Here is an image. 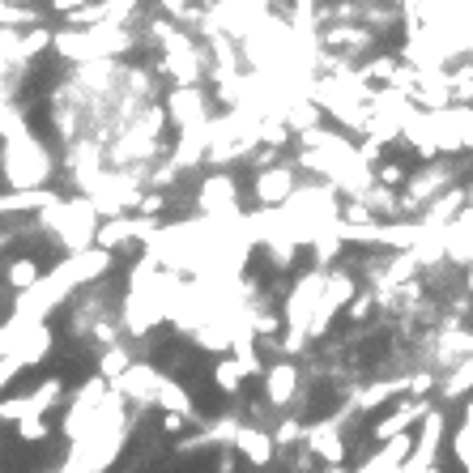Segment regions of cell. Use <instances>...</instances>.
Segmentation results:
<instances>
[{
	"mask_svg": "<svg viewBox=\"0 0 473 473\" xmlns=\"http://www.w3.org/2000/svg\"><path fill=\"white\" fill-rule=\"evenodd\" d=\"M355 278L346 273V269H332L329 278H324V290H320V303H316V316H311L308 324V337H324L329 332V324L346 311V303L355 299Z\"/></svg>",
	"mask_w": 473,
	"mask_h": 473,
	"instance_id": "5",
	"label": "cell"
},
{
	"mask_svg": "<svg viewBox=\"0 0 473 473\" xmlns=\"http://www.w3.org/2000/svg\"><path fill=\"white\" fill-rule=\"evenodd\" d=\"M299 435H303V426H299V423H282V426H278V435H273V439H282V444H294Z\"/></svg>",
	"mask_w": 473,
	"mask_h": 473,
	"instance_id": "26",
	"label": "cell"
},
{
	"mask_svg": "<svg viewBox=\"0 0 473 473\" xmlns=\"http://www.w3.org/2000/svg\"><path fill=\"white\" fill-rule=\"evenodd\" d=\"M43 278V269H39V261H30V256H18V261L4 264V282H9V290H30V286Z\"/></svg>",
	"mask_w": 473,
	"mask_h": 473,
	"instance_id": "16",
	"label": "cell"
},
{
	"mask_svg": "<svg viewBox=\"0 0 473 473\" xmlns=\"http://www.w3.org/2000/svg\"><path fill=\"white\" fill-rule=\"evenodd\" d=\"M405 384H409V379H384V384H371V388H367V393L355 401V409H376L379 401H393Z\"/></svg>",
	"mask_w": 473,
	"mask_h": 473,
	"instance_id": "19",
	"label": "cell"
},
{
	"mask_svg": "<svg viewBox=\"0 0 473 473\" xmlns=\"http://www.w3.org/2000/svg\"><path fill=\"white\" fill-rule=\"evenodd\" d=\"M213 384H217V393H226V397H235L239 388H243V371L235 367V358H222V362L213 367Z\"/></svg>",
	"mask_w": 473,
	"mask_h": 473,
	"instance_id": "20",
	"label": "cell"
},
{
	"mask_svg": "<svg viewBox=\"0 0 473 473\" xmlns=\"http://www.w3.org/2000/svg\"><path fill=\"white\" fill-rule=\"evenodd\" d=\"M51 171H56V163H51L48 145L39 141L30 128L18 133V137H4V149H0V175L9 179V188L13 192L43 188V184L51 179Z\"/></svg>",
	"mask_w": 473,
	"mask_h": 473,
	"instance_id": "3",
	"label": "cell"
},
{
	"mask_svg": "<svg viewBox=\"0 0 473 473\" xmlns=\"http://www.w3.org/2000/svg\"><path fill=\"white\" fill-rule=\"evenodd\" d=\"M128 367H133V355H128V346H124V341L107 346V350L98 355V379H107V384H111V379H119Z\"/></svg>",
	"mask_w": 473,
	"mask_h": 473,
	"instance_id": "17",
	"label": "cell"
},
{
	"mask_svg": "<svg viewBox=\"0 0 473 473\" xmlns=\"http://www.w3.org/2000/svg\"><path fill=\"white\" fill-rule=\"evenodd\" d=\"M196 210L205 222H217V226H239L243 217V205H239V184L231 171H210L201 184H196Z\"/></svg>",
	"mask_w": 473,
	"mask_h": 473,
	"instance_id": "4",
	"label": "cell"
},
{
	"mask_svg": "<svg viewBox=\"0 0 473 473\" xmlns=\"http://www.w3.org/2000/svg\"><path fill=\"white\" fill-rule=\"evenodd\" d=\"M329 473H346V469H341V465H329Z\"/></svg>",
	"mask_w": 473,
	"mask_h": 473,
	"instance_id": "30",
	"label": "cell"
},
{
	"mask_svg": "<svg viewBox=\"0 0 473 473\" xmlns=\"http://www.w3.org/2000/svg\"><path fill=\"white\" fill-rule=\"evenodd\" d=\"M299 188V166L294 163H269L256 171V179H252V196H256V205L261 210H282L286 201H290V192Z\"/></svg>",
	"mask_w": 473,
	"mask_h": 473,
	"instance_id": "6",
	"label": "cell"
},
{
	"mask_svg": "<svg viewBox=\"0 0 473 473\" xmlns=\"http://www.w3.org/2000/svg\"><path fill=\"white\" fill-rule=\"evenodd\" d=\"M469 388H473V355L456 362V371H452V376L439 384V393H444L448 401H456V397H465Z\"/></svg>",
	"mask_w": 473,
	"mask_h": 473,
	"instance_id": "18",
	"label": "cell"
},
{
	"mask_svg": "<svg viewBox=\"0 0 473 473\" xmlns=\"http://www.w3.org/2000/svg\"><path fill=\"white\" fill-rule=\"evenodd\" d=\"M456 431H461V435H465V439H469V444H473V401L465 405V423L456 426Z\"/></svg>",
	"mask_w": 473,
	"mask_h": 473,
	"instance_id": "28",
	"label": "cell"
},
{
	"mask_svg": "<svg viewBox=\"0 0 473 473\" xmlns=\"http://www.w3.org/2000/svg\"><path fill=\"white\" fill-rule=\"evenodd\" d=\"M163 111L179 124V133H205V124H210V98H205L201 86H171Z\"/></svg>",
	"mask_w": 473,
	"mask_h": 473,
	"instance_id": "7",
	"label": "cell"
},
{
	"mask_svg": "<svg viewBox=\"0 0 473 473\" xmlns=\"http://www.w3.org/2000/svg\"><path fill=\"white\" fill-rule=\"evenodd\" d=\"M51 201H60V192L56 188H22V192H0V217L9 213H39V210H48Z\"/></svg>",
	"mask_w": 473,
	"mask_h": 473,
	"instance_id": "13",
	"label": "cell"
},
{
	"mask_svg": "<svg viewBox=\"0 0 473 473\" xmlns=\"http://www.w3.org/2000/svg\"><path fill=\"white\" fill-rule=\"evenodd\" d=\"M264 401L269 405H290L294 401V393H299V367L286 358V362H273V367H264Z\"/></svg>",
	"mask_w": 473,
	"mask_h": 473,
	"instance_id": "10",
	"label": "cell"
},
{
	"mask_svg": "<svg viewBox=\"0 0 473 473\" xmlns=\"http://www.w3.org/2000/svg\"><path fill=\"white\" fill-rule=\"evenodd\" d=\"M418 473H439V465H426V469H418Z\"/></svg>",
	"mask_w": 473,
	"mask_h": 473,
	"instance_id": "29",
	"label": "cell"
},
{
	"mask_svg": "<svg viewBox=\"0 0 473 473\" xmlns=\"http://www.w3.org/2000/svg\"><path fill=\"white\" fill-rule=\"evenodd\" d=\"M371 308H376V290H355V299L346 303V311H350V320H367L371 316Z\"/></svg>",
	"mask_w": 473,
	"mask_h": 473,
	"instance_id": "23",
	"label": "cell"
},
{
	"mask_svg": "<svg viewBox=\"0 0 473 473\" xmlns=\"http://www.w3.org/2000/svg\"><path fill=\"white\" fill-rule=\"evenodd\" d=\"M60 393H65V384L51 376L43 379L34 393H26V397H13V401H0V418H9V423H18V418H43L51 405L60 401Z\"/></svg>",
	"mask_w": 473,
	"mask_h": 473,
	"instance_id": "8",
	"label": "cell"
},
{
	"mask_svg": "<svg viewBox=\"0 0 473 473\" xmlns=\"http://www.w3.org/2000/svg\"><path fill=\"white\" fill-rule=\"evenodd\" d=\"M34 217H39V231H48L65 248V256L95 248L98 222H103L95 213V205H90V196H60V201H51L48 210H39Z\"/></svg>",
	"mask_w": 473,
	"mask_h": 473,
	"instance_id": "2",
	"label": "cell"
},
{
	"mask_svg": "<svg viewBox=\"0 0 473 473\" xmlns=\"http://www.w3.org/2000/svg\"><path fill=\"white\" fill-rule=\"evenodd\" d=\"M163 371H154L149 362H133L119 379H111V393H119L124 401H137V405H154V388H158Z\"/></svg>",
	"mask_w": 473,
	"mask_h": 473,
	"instance_id": "9",
	"label": "cell"
},
{
	"mask_svg": "<svg viewBox=\"0 0 473 473\" xmlns=\"http://www.w3.org/2000/svg\"><path fill=\"white\" fill-rule=\"evenodd\" d=\"M51 426L48 418H18V439H26V444H39V439H48Z\"/></svg>",
	"mask_w": 473,
	"mask_h": 473,
	"instance_id": "22",
	"label": "cell"
},
{
	"mask_svg": "<svg viewBox=\"0 0 473 473\" xmlns=\"http://www.w3.org/2000/svg\"><path fill=\"white\" fill-rule=\"evenodd\" d=\"M235 444H239V452L256 465V469H264L269 461H273V439L264 435L261 426H239L235 431Z\"/></svg>",
	"mask_w": 473,
	"mask_h": 473,
	"instance_id": "14",
	"label": "cell"
},
{
	"mask_svg": "<svg viewBox=\"0 0 473 473\" xmlns=\"http://www.w3.org/2000/svg\"><path fill=\"white\" fill-rule=\"evenodd\" d=\"M341 418L346 414H337V418H329V423H320V426H311L308 435V448L320 456V461H329V465H341L346 461V444H341Z\"/></svg>",
	"mask_w": 473,
	"mask_h": 473,
	"instance_id": "11",
	"label": "cell"
},
{
	"mask_svg": "<svg viewBox=\"0 0 473 473\" xmlns=\"http://www.w3.org/2000/svg\"><path fill=\"white\" fill-rule=\"evenodd\" d=\"M405 388H409L414 397H426V393L435 388V376H431V371H423V376H409V384H405Z\"/></svg>",
	"mask_w": 473,
	"mask_h": 473,
	"instance_id": "24",
	"label": "cell"
},
{
	"mask_svg": "<svg viewBox=\"0 0 473 473\" xmlns=\"http://www.w3.org/2000/svg\"><path fill=\"white\" fill-rule=\"evenodd\" d=\"M158 13H163L166 22H201L196 0H158Z\"/></svg>",
	"mask_w": 473,
	"mask_h": 473,
	"instance_id": "21",
	"label": "cell"
},
{
	"mask_svg": "<svg viewBox=\"0 0 473 473\" xmlns=\"http://www.w3.org/2000/svg\"><path fill=\"white\" fill-rule=\"evenodd\" d=\"M137 34L119 22H95V26H65L51 30V51L65 65H95V60H119L124 51H133Z\"/></svg>",
	"mask_w": 473,
	"mask_h": 473,
	"instance_id": "1",
	"label": "cell"
},
{
	"mask_svg": "<svg viewBox=\"0 0 473 473\" xmlns=\"http://www.w3.org/2000/svg\"><path fill=\"white\" fill-rule=\"evenodd\" d=\"M154 405L158 409H166V414H179V418H188V423H196V409H192V397L175 384V379H158V388H154Z\"/></svg>",
	"mask_w": 473,
	"mask_h": 473,
	"instance_id": "15",
	"label": "cell"
},
{
	"mask_svg": "<svg viewBox=\"0 0 473 473\" xmlns=\"http://www.w3.org/2000/svg\"><path fill=\"white\" fill-rule=\"evenodd\" d=\"M81 4H95V0H51V13H60V18H69L72 9H81Z\"/></svg>",
	"mask_w": 473,
	"mask_h": 473,
	"instance_id": "25",
	"label": "cell"
},
{
	"mask_svg": "<svg viewBox=\"0 0 473 473\" xmlns=\"http://www.w3.org/2000/svg\"><path fill=\"white\" fill-rule=\"evenodd\" d=\"M431 409H435V405L426 401V397H418V401H397V409L376 423V439H397V435H405L414 423H423Z\"/></svg>",
	"mask_w": 473,
	"mask_h": 473,
	"instance_id": "12",
	"label": "cell"
},
{
	"mask_svg": "<svg viewBox=\"0 0 473 473\" xmlns=\"http://www.w3.org/2000/svg\"><path fill=\"white\" fill-rule=\"evenodd\" d=\"M184 426H188V418H179V414H166V418H163V431H166V435H179Z\"/></svg>",
	"mask_w": 473,
	"mask_h": 473,
	"instance_id": "27",
	"label": "cell"
}]
</instances>
